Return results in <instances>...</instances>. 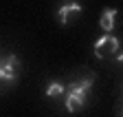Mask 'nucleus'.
<instances>
[{"label": "nucleus", "instance_id": "obj_1", "mask_svg": "<svg viewBox=\"0 0 123 117\" xmlns=\"http://www.w3.org/2000/svg\"><path fill=\"white\" fill-rule=\"evenodd\" d=\"M92 82H95V73H88L86 77L77 80L68 86V93H66V110L68 113H77L90 95V89H92Z\"/></svg>", "mask_w": 123, "mask_h": 117}, {"label": "nucleus", "instance_id": "obj_2", "mask_svg": "<svg viewBox=\"0 0 123 117\" xmlns=\"http://www.w3.org/2000/svg\"><path fill=\"white\" fill-rule=\"evenodd\" d=\"M18 69H20V60L15 55L0 57V80L13 84L15 80H18Z\"/></svg>", "mask_w": 123, "mask_h": 117}, {"label": "nucleus", "instance_id": "obj_3", "mask_svg": "<svg viewBox=\"0 0 123 117\" xmlns=\"http://www.w3.org/2000/svg\"><path fill=\"white\" fill-rule=\"evenodd\" d=\"M119 51V40L114 38V35H103V38H99L97 42H95V55L99 57H108V55H112V53H117Z\"/></svg>", "mask_w": 123, "mask_h": 117}, {"label": "nucleus", "instance_id": "obj_4", "mask_svg": "<svg viewBox=\"0 0 123 117\" xmlns=\"http://www.w3.org/2000/svg\"><path fill=\"white\" fill-rule=\"evenodd\" d=\"M81 13V5L75 2V0H70V2H66L64 7H59L57 11V22L59 24H68L70 20H75L77 16Z\"/></svg>", "mask_w": 123, "mask_h": 117}, {"label": "nucleus", "instance_id": "obj_5", "mask_svg": "<svg viewBox=\"0 0 123 117\" xmlns=\"http://www.w3.org/2000/svg\"><path fill=\"white\" fill-rule=\"evenodd\" d=\"M114 18H117V9H103L101 11V18H99V24L105 33H110L114 29Z\"/></svg>", "mask_w": 123, "mask_h": 117}, {"label": "nucleus", "instance_id": "obj_6", "mask_svg": "<svg viewBox=\"0 0 123 117\" xmlns=\"http://www.w3.org/2000/svg\"><path fill=\"white\" fill-rule=\"evenodd\" d=\"M66 89H64V84H59V82H51L49 86H46V95H49V97H53V95H62V93H64Z\"/></svg>", "mask_w": 123, "mask_h": 117}]
</instances>
